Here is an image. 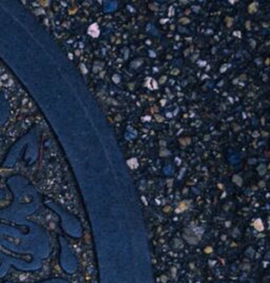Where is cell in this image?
I'll return each instance as SVG.
<instances>
[{
	"instance_id": "1",
	"label": "cell",
	"mask_w": 270,
	"mask_h": 283,
	"mask_svg": "<svg viewBox=\"0 0 270 283\" xmlns=\"http://www.w3.org/2000/svg\"><path fill=\"white\" fill-rule=\"evenodd\" d=\"M89 34L93 37H97L99 35V30H98V27H97L96 23L90 25V27H89Z\"/></svg>"
},
{
	"instance_id": "2",
	"label": "cell",
	"mask_w": 270,
	"mask_h": 283,
	"mask_svg": "<svg viewBox=\"0 0 270 283\" xmlns=\"http://www.w3.org/2000/svg\"><path fill=\"white\" fill-rule=\"evenodd\" d=\"M254 227L258 229V230H263V228H264V227H263V223H262V221L261 220L255 221V222H254Z\"/></svg>"
},
{
	"instance_id": "3",
	"label": "cell",
	"mask_w": 270,
	"mask_h": 283,
	"mask_svg": "<svg viewBox=\"0 0 270 283\" xmlns=\"http://www.w3.org/2000/svg\"><path fill=\"white\" fill-rule=\"evenodd\" d=\"M255 5H256V3H252L251 5L249 6V12L250 13H252V10H253V12L255 11V8H254Z\"/></svg>"
},
{
	"instance_id": "4",
	"label": "cell",
	"mask_w": 270,
	"mask_h": 283,
	"mask_svg": "<svg viewBox=\"0 0 270 283\" xmlns=\"http://www.w3.org/2000/svg\"><path fill=\"white\" fill-rule=\"evenodd\" d=\"M182 22H189L188 19H182Z\"/></svg>"
},
{
	"instance_id": "5",
	"label": "cell",
	"mask_w": 270,
	"mask_h": 283,
	"mask_svg": "<svg viewBox=\"0 0 270 283\" xmlns=\"http://www.w3.org/2000/svg\"><path fill=\"white\" fill-rule=\"evenodd\" d=\"M176 73H178V70H174V71H173V74H176Z\"/></svg>"
},
{
	"instance_id": "6",
	"label": "cell",
	"mask_w": 270,
	"mask_h": 283,
	"mask_svg": "<svg viewBox=\"0 0 270 283\" xmlns=\"http://www.w3.org/2000/svg\"><path fill=\"white\" fill-rule=\"evenodd\" d=\"M165 79H166V77H165V76H164V77H162V82H164V81H165Z\"/></svg>"
}]
</instances>
